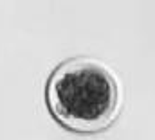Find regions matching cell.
<instances>
[{
  "instance_id": "1",
  "label": "cell",
  "mask_w": 155,
  "mask_h": 140,
  "mask_svg": "<svg viewBox=\"0 0 155 140\" xmlns=\"http://www.w3.org/2000/svg\"><path fill=\"white\" fill-rule=\"evenodd\" d=\"M51 115L76 133H97L119 113V88L114 74L90 58H74L58 65L45 88Z\"/></svg>"
}]
</instances>
